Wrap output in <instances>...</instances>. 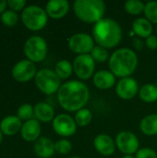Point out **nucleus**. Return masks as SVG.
Segmentation results:
<instances>
[{
  "label": "nucleus",
  "mask_w": 157,
  "mask_h": 158,
  "mask_svg": "<svg viewBox=\"0 0 157 158\" xmlns=\"http://www.w3.org/2000/svg\"><path fill=\"white\" fill-rule=\"evenodd\" d=\"M56 99L59 106L68 112H77L88 104L90 90L80 81H68L63 83L57 94Z\"/></svg>",
  "instance_id": "f257e3e1"
},
{
  "label": "nucleus",
  "mask_w": 157,
  "mask_h": 158,
  "mask_svg": "<svg viewBox=\"0 0 157 158\" xmlns=\"http://www.w3.org/2000/svg\"><path fill=\"white\" fill-rule=\"evenodd\" d=\"M123 37L122 28L119 23L111 19L104 18L93 25V38L97 45L111 49L119 44Z\"/></svg>",
  "instance_id": "f03ea898"
},
{
  "label": "nucleus",
  "mask_w": 157,
  "mask_h": 158,
  "mask_svg": "<svg viewBox=\"0 0 157 158\" xmlns=\"http://www.w3.org/2000/svg\"><path fill=\"white\" fill-rule=\"evenodd\" d=\"M139 63L137 54L130 48L121 47L110 56L108 60L109 70L120 79L130 77L136 70Z\"/></svg>",
  "instance_id": "7ed1b4c3"
},
{
  "label": "nucleus",
  "mask_w": 157,
  "mask_h": 158,
  "mask_svg": "<svg viewBox=\"0 0 157 158\" xmlns=\"http://www.w3.org/2000/svg\"><path fill=\"white\" fill-rule=\"evenodd\" d=\"M76 17L84 23L95 24L105 13V4L102 0H77L73 4Z\"/></svg>",
  "instance_id": "20e7f679"
},
{
  "label": "nucleus",
  "mask_w": 157,
  "mask_h": 158,
  "mask_svg": "<svg viewBox=\"0 0 157 158\" xmlns=\"http://www.w3.org/2000/svg\"><path fill=\"white\" fill-rule=\"evenodd\" d=\"M48 18L45 9L37 5L27 6L20 15V19L23 25L31 31L43 30L47 24Z\"/></svg>",
  "instance_id": "39448f33"
},
{
  "label": "nucleus",
  "mask_w": 157,
  "mask_h": 158,
  "mask_svg": "<svg viewBox=\"0 0 157 158\" xmlns=\"http://www.w3.org/2000/svg\"><path fill=\"white\" fill-rule=\"evenodd\" d=\"M37 89L46 95L57 94L61 84V80L51 69H42L37 71L34 78Z\"/></svg>",
  "instance_id": "423d86ee"
},
{
  "label": "nucleus",
  "mask_w": 157,
  "mask_h": 158,
  "mask_svg": "<svg viewBox=\"0 0 157 158\" xmlns=\"http://www.w3.org/2000/svg\"><path fill=\"white\" fill-rule=\"evenodd\" d=\"M48 46L46 41L39 35H32L29 37L23 44V52L26 59L39 63L45 59L47 56Z\"/></svg>",
  "instance_id": "0eeeda50"
},
{
  "label": "nucleus",
  "mask_w": 157,
  "mask_h": 158,
  "mask_svg": "<svg viewBox=\"0 0 157 158\" xmlns=\"http://www.w3.org/2000/svg\"><path fill=\"white\" fill-rule=\"evenodd\" d=\"M68 48L74 54L80 55H88L91 54L93 49L95 46V42L88 33L78 32L71 35L68 42Z\"/></svg>",
  "instance_id": "6e6552de"
},
{
  "label": "nucleus",
  "mask_w": 157,
  "mask_h": 158,
  "mask_svg": "<svg viewBox=\"0 0 157 158\" xmlns=\"http://www.w3.org/2000/svg\"><path fill=\"white\" fill-rule=\"evenodd\" d=\"M96 62L90 54L77 56L72 63L73 72L81 81L89 80L95 73Z\"/></svg>",
  "instance_id": "1a4fd4ad"
},
{
  "label": "nucleus",
  "mask_w": 157,
  "mask_h": 158,
  "mask_svg": "<svg viewBox=\"0 0 157 158\" xmlns=\"http://www.w3.org/2000/svg\"><path fill=\"white\" fill-rule=\"evenodd\" d=\"M37 71L38 70L35 63L28 59H22L18 61L13 66L11 69V75L15 81L20 83H25L34 79Z\"/></svg>",
  "instance_id": "9d476101"
},
{
  "label": "nucleus",
  "mask_w": 157,
  "mask_h": 158,
  "mask_svg": "<svg viewBox=\"0 0 157 158\" xmlns=\"http://www.w3.org/2000/svg\"><path fill=\"white\" fill-rule=\"evenodd\" d=\"M115 142L117 148L125 156H132L140 149V141L138 137L129 131H123L118 133Z\"/></svg>",
  "instance_id": "9b49d317"
},
{
  "label": "nucleus",
  "mask_w": 157,
  "mask_h": 158,
  "mask_svg": "<svg viewBox=\"0 0 157 158\" xmlns=\"http://www.w3.org/2000/svg\"><path fill=\"white\" fill-rule=\"evenodd\" d=\"M52 127L54 131L61 137H70L77 131V124L74 118L71 116L62 113L55 117L52 121Z\"/></svg>",
  "instance_id": "f8f14e48"
},
{
  "label": "nucleus",
  "mask_w": 157,
  "mask_h": 158,
  "mask_svg": "<svg viewBox=\"0 0 157 158\" xmlns=\"http://www.w3.org/2000/svg\"><path fill=\"white\" fill-rule=\"evenodd\" d=\"M139 83L132 77L122 78L116 85V94L122 100H131L139 94Z\"/></svg>",
  "instance_id": "ddd939ff"
},
{
  "label": "nucleus",
  "mask_w": 157,
  "mask_h": 158,
  "mask_svg": "<svg viewBox=\"0 0 157 158\" xmlns=\"http://www.w3.org/2000/svg\"><path fill=\"white\" fill-rule=\"evenodd\" d=\"M93 146L95 150L104 156H112L117 149L116 142L113 138L105 133L98 134L93 140Z\"/></svg>",
  "instance_id": "4468645a"
},
{
  "label": "nucleus",
  "mask_w": 157,
  "mask_h": 158,
  "mask_svg": "<svg viewBox=\"0 0 157 158\" xmlns=\"http://www.w3.org/2000/svg\"><path fill=\"white\" fill-rule=\"evenodd\" d=\"M41 122L35 118H31L23 122L19 133L24 141L28 143H35L41 137Z\"/></svg>",
  "instance_id": "2eb2a0df"
},
{
  "label": "nucleus",
  "mask_w": 157,
  "mask_h": 158,
  "mask_svg": "<svg viewBox=\"0 0 157 158\" xmlns=\"http://www.w3.org/2000/svg\"><path fill=\"white\" fill-rule=\"evenodd\" d=\"M45 11L49 18L60 19L69 11V3L67 0H50L46 3Z\"/></svg>",
  "instance_id": "dca6fc26"
},
{
  "label": "nucleus",
  "mask_w": 157,
  "mask_h": 158,
  "mask_svg": "<svg viewBox=\"0 0 157 158\" xmlns=\"http://www.w3.org/2000/svg\"><path fill=\"white\" fill-rule=\"evenodd\" d=\"M22 120L17 115H9L0 121V129L4 136H15L22 128Z\"/></svg>",
  "instance_id": "f3484780"
},
{
  "label": "nucleus",
  "mask_w": 157,
  "mask_h": 158,
  "mask_svg": "<svg viewBox=\"0 0 157 158\" xmlns=\"http://www.w3.org/2000/svg\"><path fill=\"white\" fill-rule=\"evenodd\" d=\"M33 151L39 158H51L56 153L55 143L48 137H40L33 144Z\"/></svg>",
  "instance_id": "a211bd4d"
},
{
  "label": "nucleus",
  "mask_w": 157,
  "mask_h": 158,
  "mask_svg": "<svg viewBox=\"0 0 157 158\" xmlns=\"http://www.w3.org/2000/svg\"><path fill=\"white\" fill-rule=\"evenodd\" d=\"M93 82L99 90H109L116 83V76L110 70L101 69L94 73Z\"/></svg>",
  "instance_id": "6ab92c4d"
},
{
  "label": "nucleus",
  "mask_w": 157,
  "mask_h": 158,
  "mask_svg": "<svg viewBox=\"0 0 157 158\" xmlns=\"http://www.w3.org/2000/svg\"><path fill=\"white\" fill-rule=\"evenodd\" d=\"M34 108V118L40 122L48 123L54 120L55 109L54 107L46 102H38L33 106Z\"/></svg>",
  "instance_id": "aec40b11"
},
{
  "label": "nucleus",
  "mask_w": 157,
  "mask_h": 158,
  "mask_svg": "<svg viewBox=\"0 0 157 158\" xmlns=\"http://www.w3.org/2000/svg\"><path fill=\"white\" fill-rule=\"evenodd\" d=\"M132 31L139 38H148L153 33V24L146 18H138L132 23Z\"/></svg>",
  "instance_id": "412c9836"
},
{
  "label": "nucleus",
  "mask_w": 157,
  "mask_h": 158,
  "mask_svg": "<svg viewBox=\"0 0 157 158\" xmlns=\"http://www.w3.org/2000/svg\"><path fill=\"white\" fill-rule=\"evenodd\" d=\"M142 132L146 136L157 135V114H150L145 116L140 124Z\"/></svg>",
  "instance_id": "4be33fe9"
},
{
  "label": "nucleus",
  "mask_w": 157,
  "mask_h": 158,
  "mask_svg": "<svg viewBox=\"0 0 157 158\" xmlns=\"http://www.w3.org/2000/svg\"><path fill=\"white\" fill-rule=\"evenodd\" d=\"M140 99L148 104H152L157 101V86L152 83L143 85L139 91Z\"/></svg>",
  "instance_id": "5701e85b"
},
{
  "label": "nucleus",
  "mask_w": 157,
  "mask_h": 158,
  "mask_svg": "<svg viewBox=\"0 0 157 158\" xmlns=\"http://www.w3.org/2000/svg\"><path fill=\"white\" fill-rule=\"evenodd\" d=\"M54 71L56 72V74L58 76V78L60 80H67L73 73V66H72V63H70L67 59L59 60L55 65Z\"/></svg>",
  "instance_id": "b1692460"
},
{
  "label": "nucleus",
  "mask_w": 157,
  "mask_h": 158,
  "mask_svg": "<svg viewBox=\"0 0 157 158\" xmlns=\"http://www.w3.org/2000/svg\"><path fill=\"white\" fill-rule=\"evenodd\" d=\"M74 119L78 127H86L91 123L93 119V114L88 108L84 107L75 113Z\"/></svg>",
  "instance_id": "393cba45"
},
{
  "label": "nucleus",
  "mask_w": 157,
  "mask_h": 158,
  "mask_svg": "<svg viewBox=\"0 0 157 158\" xmlns=\"http://www.w3.org/2000/svg\"><path fill=\"white\" fill-rule=\"evenodd\" d=\"M145 4L139 0H129L124 4V9L127 13L137 16L140 15L144 10Z\"/></svg>",
  "instance_id": "a878e982"
},
{
  "label": "nucleus",
  "mask_w": 157,
  "mask_h": 158,
  "mask_svg": "<svg viewBox=\"0 0 157 158\" xmlns=\"http://www.w3.org/2000/svg\"><path fill=\"white\" fill-rule=\"evenodd\" d=\"M0 19L3 25L6 27H13L19 22V17L17 12L11 9H6L2 15H0Z\"/></svg>",
  "instance_id": "bb28decb"
},
{
  "label": "nucleus",
  "mask_w": 157,
  "mask_h": 158,
  "mask_svg": "<svg viewBox=\"0 0 157 158\" xmlns=\"http://www.w3.org/2000/svg\"><path fill=\"white\" fill-rule=\"evenodd\" d=\"M143 13L145 18L152 24H157V1H149L145 3Z\"/></svg>",
  "instance_id": "cd10ccee"
},
{
  "label": "nucleus",
  "mask_w": 157,
  "mask_h": 158,
  "mask_svg": "<svg viewBox=\"0 0 157 158\" xmlns=\"http://www.w3.org/2000/svg\"><path fill=\"white\" fill-rule=\"evenodd\" d=\"M17 116L22 120L27 121L34 118V108L31 104H23L17 110Z\"/></svg>",
  "instance_id": "c85d7f7f"
},
{
  "label": "nucleus",
  "mask_w": 157,
  "mask_h": 158,
  "mask_svg": "<svg viewBox=\"0 0 157 158\" xmlns=\"http://www.w3.org/2000/svg\"><path fill=\"white\" fill-rule=\"evenodd\" d=\"M90 55L97 63H105L107 60H109V57H110L107 52V49L99 45H95Z\"/></svg>",
  "instance_id": "c756f323"
},
{
  "label": "nucleus",
  "mask_w": 157,
  "mask_h": 158,
  "mask_svg": "<svg viewBox=\"0 0 157 158\" xmlns=\"http://www.w3.org/2000/svg\"><path fill=\"white\" fill-rule=\"evenodd\" d=\"M55 150L59 155H68L72 150V143L67 139H61L55 143Z\"/></svg>",
  "instance_id": "7c9ffc66"
},
{
  "label": "nucleus",
  "mask_w": 157,
  "mask_h": 158,
  "mask_svg": "<svg viewBox=\"0 0 157 158\" xmlns=\"http://www.w3.org/2000/svg\"><path fill=\"white\" fill-rule=\"evenodd\" d=\"M135 158H157V153L152 148H140L135 154Z\"/></svg>",
  "instance_id": "2f4dec72"
},
{
  "label": "nucleus",
  "mask_w": 157,
  "mask_h": 158,
  "mask_svg": "<svg viewBox=\"0 0 157 158\" xmlns=\"http://www.w3.org/2000/svg\"><path fill=\"white\" fill-rule=\"evenodd\" d=\"M27 6V2L25 0H8L7 1V7H9V9L15 11V12H19L21 11Z\"/></svg>",
  "instance_id": "473e14b6"
},
{
  "label": "nucleus",
  "mask_w": 157,
  "mask_h": 158,
  "mask_svg": "<svg viewBox=\"0 0 157 158\" xmlns=\"http://www.w3.org/2000/svg\"><path fill=\"white\" fill-rule=\"evenodd\" d=\"M144 44L146 45L147 48H149L150 50H155L157 49V36L152 34L151 36H149L148 38L145 39V43Z\"/></svg>",
  "instance_id": "72a5a7b5"
},
{
  "label": "nucleus",
  "mask_w": 157,
  "mask_h": 158,
  "mask_svg": "<svg viewBox=\"0 0 157 158\" xmlns=\"http://www.w3.org/2000/svg\"><path fill=\"white\" fill-rule=\"evenodd\" d=\"M132 44H133L134 48H136L137 50H142V49L143 48V46H144L143 42V41H142V39H141V38H139V37L133 38V40H132Z\"/></svg>",
  "instance_id": "f704fd0d"
},
{
  "label": "nucleus",
  "mask_w": 157,
  "mask_h": 158,
  "mask_svg": "<svg viewBox=\"0 0 157 158\" xmlns=\"http://www.w3.org/2000/svg\"><path fill=\"white\" fill-rule=\"evenodd\" d=\"M7 7V1L6 0H0V15H2Z\"/></svg>",
  "instance_id": "c9c22d12"
},
{
  "label": "nucleus",
  "mask_w": 157,
  "mask_h": 158,
  "mask_svg": "<svg viewBox=\"0 0 157 158\" xmlns=\"http://www.w3.org/2000/svg\"><path fill=\"white\" fill-rule=\"evenodd\" d=\"M3 138H4V134H3V132H2V131H1V129H0V144H1L2 142H3Z\"/></svg>",
  "instance_id": "e433bc0d"
},
{
  "label": "nucleus",
  "mask_w": 157,
  "mask_h": 158,
  "mask_svg": "<svg viewBox=\"0 0 157 158\" xmlns=\"http://www.w3.org/2000/svg\"><path fill=\"white\" fill-rule=\"evenodd\" d=\"M122 158H135L133 156H130V155H126V156H124Z\"/></svg>",
  "instance_id": "4c0bfd02"
},
{
  "label": "nucleus",
  "mask_w": 157,
  "mask_h": 158,
  "mask_svg": "<svg viewBox=\"0 0 157 158\" xmlns=\"http://www.w3.org/2000/svg\"><path fill=\"white\" fill-rule=\"evenodd\" d=\"M69 158H81V157H80V156H71V157H69Z\"/></svg>",
  "instance_id": "58836bf2"
},
{
  "label": "nucleus",
  "mask_w": 157,
  "mask_h": 158,
  "mask_svg": "<svg viewBox=\"0 0 157 158\" xmlns=\"http://www.w3.org/2000/svg\"><path fill=\"white\" fill-rule=\"evenodd\" d=\"M156 33H157V27H156Z\"/></svg>",
  "instance_id": "ea45409f"
}]
</instances>
